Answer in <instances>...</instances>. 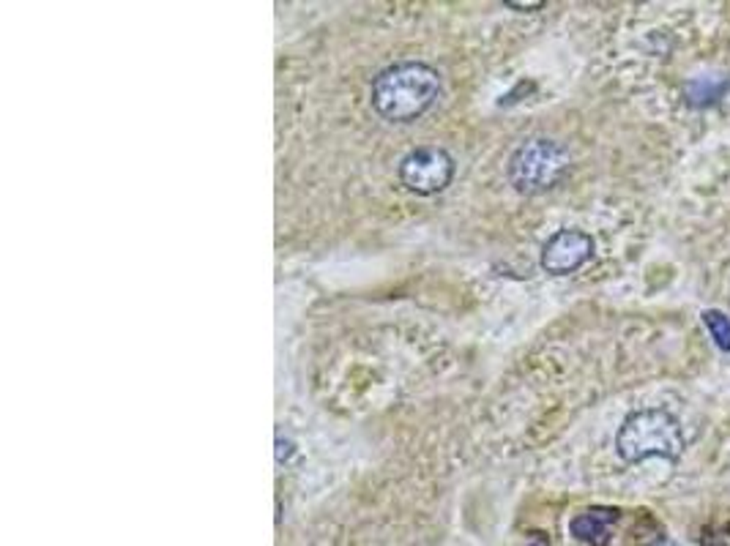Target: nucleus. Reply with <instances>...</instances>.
<instances>
[{
    "mask_svg": "<svg viewBox=\"0 0 730 546\" xmlns=\"http://www.w3.org/2000/svg\"><path fill=\"white\" fill-rule=\"evenodd\" d=\"M441 96V74L419 61H405L383 69L372 79V110L392 123H411L421 118Z\"/></svg>",
    "mask_w": 730,
    "mask_h": 546,
    "instance_id": "obj_1",
    "label": "nucleus"
},
{
    "mask_svg": "<svg viewBox=\"0 0 730 546\" xmlns=\"http://www.w3.org/2000/svg\"><path fill=\"white\" fill-rule=\"evenodd\" d=\"M684 445L678 418L659 407L635 410L624 418L616 434V451L626 465H637L651 457L676 462L684 453Z\"/></svg>",
    "mask_w": 730,
    "mask_h": 546,
    "instance_id": "obj_2",
    "label": "nucleus"
},
{
    "mask_svg": "<svg viewBox=\"0 0 730 546\" xmlns=\"http://www.w3.org/2000/svg\"><path fill=\"white\" fill-rule=\"evenodd\" d=\"M572 159L561 143L550 136H534L509 156L506 178L520 194H544L567 178Z\"/></svg>",
    "mask_w": 730,
    "mask_h": 546,
    "instance_id": "obj_3",
    "label": "nucleus"
},
{
    "mask_svg": "<svg viewBox=\"0 0 730 546\" xmlns=\"http://www.w3.org/2000/svg\"><path fill=\"white\" fill-rule=\"evenodd\" d=\"M452 178H454V159L438 145L413 148L400 161V184L419 197H433L444 192L452 184Z\"/></svg>",
    "mask_w": 730,
    "mask_h": 546,
    "instance_id": "obj_4",
    "label": "nucleus"
},
{
    "mask_svg": "<svg viewBox=\"0 0 730 546\" xmlns=\"http://www.w3.org/2000/svg\"><path fill=\"white\" fill-rule=\"evenodd\" d=\"M593 257V238L583 230H558L542 249V268L552 277H567Z\"/></svg>",
    "mask_w": 730,
    "mask_h": 546,
    "instance_id": "obj_5",
    "label": "nucleus"
},
{
    "mask_svg": "<svg viewBox=\"0 0 730 546\" xmlns=\"http://www.w3.org/2000/svg\"><path fill=\"white\" fill-rule=\"evenodd\" d=\"M618 519V509H588L569 522V533L585 546H608Z\"/></svg>",
    "mask_w": 730,
    "mask_h": 546,
    "instance_id": "obj_6",
    "label": "nucleus"
},
{
    "mask_svg": "<svg viewBox=\"0 0 730 546\" xmlns=\"http://www.w3.org/2000/svg\"><path fill=\"white\" fill-rule=\"evenodd\" d=\"M730 87V79L722 77V74H711V77H693L690 82L684 85V102L695 107V110H703V107H711L717 104L725 90Z\"/></svg>",
    "mask_w": 730,
    "mask_h": 546,
    "instance_id": "obj_7",
    "label": "nucleus"
},
{
    "mask_svg": "<svg viewBox=\"0 0 730 546\" xmlns=\"http://www.w3.org/2000/svg\"><path fill=\"white\" fill-rule=\"evenodd\" d=\"M703 326L709 328L714 344L722 352H730V317L719 309H706L703 311Z\"/></svg>",
    "mask_w": 730,
    "mask_h": 546,
    "instance_id": "obj_8",
    "label": "nucleus"
},
{
    "mask_svg": "<svg viewBox=\"0 0 730 546\" xmlns=\"http://www.w3.org/2000/svg\"><path fill=\"white\" fill-rule=\"evenodd\" d=\"M698 546H730V522L703 527V533L698 538Z\"/></svg>",
    "mask_w": 730,
    "mask_h": 546,
    "instance_id": "obj_9",
    "label": "nucleus"
},
{
    "mask_svg": "<svg viewBox=\"0 0 730 546\" xmlns=\"http://www.w3.org/2000/svg\"><path fill=\"white\" fill-rule=\"evenodd\" d=\"M293 457V443L277 437V462H287Z\"/></svg>",
    "mask_w": 730,
    "mask_h": 546,
    "instance_id": "obj_10",
    "label": "nucleus"
},
{
    "mask_svg": "<svg viewBox=\"0 0 730 546\" xmlns=\"http://www.w3.org/2000/svg\"><path fill=\"white\" fill-rule=\"evenodd\" d=\"M506 6L509 9H518V12H539L544 4H542V0H536V4H518V0H506Z\"/></svg>",
    "mask_w": 730,
    "mask_h": 546,
    "instance_id": "obj_11",
    "label": "nucleus"
},
{
    "mask_svg": "<svg viewBox=\"0 0 730 546\" xmlns=\"http://www.w3.org/2000/svg\"><path fill=\"white\" fill-rule=\"evenodd\" d=\"M528 546H550V538L544 533H531L528 535Z\"/></svg>",
    "mask_w": 730,
    "mask_h": 546,
    "instance_id": "obj_12",
    "label": "nucleus"
},
{
    "mask_svg": "<svg viewBox=\"0 0 730 546\" xmlns=\"http://www.w3.org/2000/svg\"><path fill=\"white\" fill-rule=\"evenodd\" d=\"M665 546H673V543H670V541H665Z\"/></svg>",
    "mask_w": 730,
    "mask_h": 546,
    "instance_id": "obj_13",
    "label": "nucleus"
}]
</instances>
